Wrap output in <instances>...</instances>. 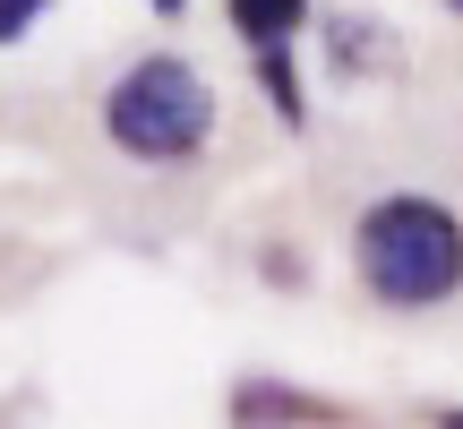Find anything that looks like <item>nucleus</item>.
Listing matches in <instances>:
<instances>
[{
    "label": "nucleus",
    "instance_id": "obj_4",
    "mask_svg": "<svg viewBox=\"0 0 463 429\" xmlns=\"http://www.w3.org/2000/svg\"><path fill=\"white\" fill-rule=\"evenodd\" d=\"M258 78H266V103L283 112V129H300V78H292V52H283V43H258Z\"/></svg>",
    "mask_w": 463,
    "mask_h": 429
},
{
    "label": "nucleus",
    "instance_id": "obj_2",
    "mask_svg": "<svg viewBox=\"0 0 463 429\" xmlns=\"http://www.w3.org/2000/svg\"><path fill=\"white\" fill-rule=\"evenodd\" d=\"M103 129H112V147L137 155V164H189V155L215 138V95H206V78L181 52H146V61H129L112 78Z\"/></svg>",
    "mask_w": 463,
    "mask_h": 429
},
{
    "label": "nucleus",
    "instance_id": "obj_5",
    "mask_svg": "<svg viewBox=\"0 0 463 429\" xmlns=\"http://www.w3.org/2000/svg\"><path fill=\"white\" fill-rule=\"evenodd\" d=\"M43 9H52V0H0V43H17V34H26Z\"/></svg>",
    "mask_w": 463,
    "mask_h": 429
},
{
    "label": "nucleus",
    "instance_id": "obj_3",
    "mask_svg": "<svg viewBox=\"0 0 463 429\" xmlns=\"http://www.w3.org/2000/svg\"><path fill=\"white\" fill-rule=\"evenodd\" d=\"M309 17V0H232V26H241V43H292V26Z\"/></svg>",
    "mask_w": 463,
    "mask_h": 429
},
{
    "label": "nucleus",
    "instance_id": "obj_1",
    "mask_svg": "<svg viewBox=\"0 0 463 429\" xmlns=\"http://www.w3.org/2000/svg\"><path fill=\"white\" fill-rule=\"evenodd\" d=\"M361 275L386 310H438L463 292V224L438 198H378L361 214Z\"/></svg>",
    "mask_w": 463,
    "mask_h": 429
},
{
    "label": "nucleus",
    "instance_id": "obj_6",
    "mask_svg": "<svg viewBox=\"0 0 463 429\" xmlns=\"http://www.w3.org/2000/svg\"><path fill=\"white\" fill-rule=\"evenodd\" d=\"M155 9H164V17H181V0H155Z\"/></svg>",
    "mask_w": 463,
    "mask_h": 429
},
{
    "label": "nucleus",
    "instance_id": "obj_8",
    "mask_svg": "<svg viewBox=\"0 0 463 429\" xmlns=\"http://www.w3.org/2000/svg\"><path fill=\"white\" fill-rule=\"evenodd\" d=\"M447 9H463V0H447Z\"/></svg>",
    "mask_w": 463,
    "mask_h": 429
},
{
    "label": "nucleus",
    "instance_id": "obj_7",
    "mask_svg": "<svg viewBox=\"0 0 463 429\" xmlns=\"http://www.w3.org/2000/svg\"><path fill=\"white\" fill-rule=\"evenodd\" d=\"M438 429H463V413H447V421H438Z\"/></svg>",
    "mask_w": 463,
    "mask_h": 429
}]
</instances>
